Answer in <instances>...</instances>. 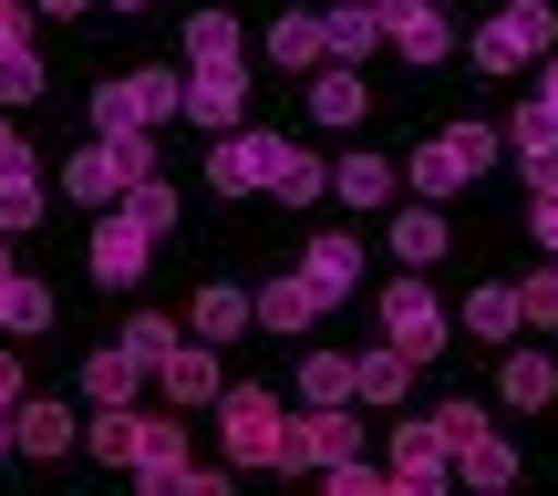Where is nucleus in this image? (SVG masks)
<instances>
[{
    "label": "nucleus",
    "mask_w": 558,
    "mask_h": 496,
    "mask_svg": "<svg viewBox=\"0 0 558 496\" xmlns=\"http://www.w3.org/2000/svg\"><path fill=\"white\" fill-rule=\"evenodd\" d=\"M218 435H228V465L239 476H300V424L279 414V394H259V383H228L218 394Z\"/></svg>",
    "instance_id": "nucleus-1"
},
{
    "label": "nucleus",
    "mask_w": 558,
    "mask_h": 496,
    "mask_svg": "<svg viewBox=\"0 0 558 496\" xmlns=\"http://www.w3.org/2000/svg\"><path fill=\"white\" fill-rule=\"evenodd\" d=\"M497 145H507L497 124H445V135H424V145H414V166H403V177H414L424 197L445 207V197H465V186L497 166Z\"/></svg>",
    "instance_id": "nucleus-2"
},
{
    "label": "nucleus",
    "mask_w": 558,
    "mask_h": 496,
    "mask_svg": "<svg viewBox=\"0 0 558 496\" xmlns=\"http://www.w3.org/2000/svg\"><path fill=\"white\" fill-rule=\"evenodd\" d=\"M135 177H156V145H145V135H94L73 166H62V197H83V207H114Z\"/></svg>",
    "instance_id": "nucleus-3"
},
{
    "label": "nucleus",
    "mask_w": 558,
    "mask_h": 496,
    "mask_svg": "<svg viewBox=\"0 0 558 496\" xmlns=\"http://www.w3.org/2000/svg\"><path fill=\"white\" fill-rule=\"evenodd\" d=\"M177 104H186V73H114L94 94V135H156Z\"/></svg>",
    "instance_id": "nucleus-4"
},
{
    "label": "nucleus",
    "mask_w": 558,
    "mask_h": 496,
    "mask_svg": "<svg viewBox=\"0 0 558 496\" xmlns=\"http://www.w3.org/2000/svg\"><path fill=\"white\" fill-rule=\"evenodd\" d=\"M465 52H476V73H518V62H548V52H558V11H548V0H507V11L486 21L476 41H465Z\"/></svg>",
    "instance_id": "nucleus-5"
},
{
    "label": "nucleus",
    "mask_w": 558,
    "mask_h": 496,
    "mask_svg": "<svg viewBox=\"0 0 558 496\" xmlns=\"http://www.w3.org/2000/svg\"><path fill=\"white\" fill-rule=\"evenodd\" d=\"M383 476H393V496H435L445 476H456V435H445V414H403Z\"/></svg>",
    "instance_id": "nucleus-6"
},
{
    "label": "nucleus",
    "mask_w": 558,
    "mask_h": 496,
    "mask_svg": "<svg viewBox=\"0 0 558 496\" xmlns=\"http://www.w3.org/2000/svg\"><path fill=\"white\" fill-rule=\"evenodd\" d=\"M383 341H393V352H414V362H435V352H445V300L424 290V269L383 279Z\"/></svg>",
    "instance_id": "nucleus-7"
},
{
    "label": "nucleus",
    "mask_w": 558,
    "mask_h": 496,
    "mask_svg": "<svg viewBox=\"0 0 558 496\" xmlns=\"http://www.w3.org/2000/svg\"><path fill=\"white\" fill-rule=\"evenodd\" d=\"M83 269H94L104 290H135V279L156 269V228H135L124 207H94V249H83Z\"/></svg>",
    "instance_id": "nucleus-8"
},
{
    "label": "nucleus",
    "mask_w": 558,
    "mask_h": 496,
    "mask_svg": "<svg viewBox=\"0 0 558 496\" xmlns=\"http://www.w3.org/2000/svg\"><path fill=\"white\" fill-rule=\"evenodd\" d=\"M186 124H207V135H228V124L248 114V52H228V62H186V104H177Z\"/></svg>",
    "instance_id": "nucleus-9"
},
{
    "label": "nucleus",
    "mask_w": 558,
    "mask_h": 496,
    "mask_svg": "<svg viewBox=\"0 0 558 496\" xmlns=\"http://www.w3.org/2000/svg\"><path fill=\"white\" fill-rule=\"evenodd\" d=\"M383 41L403 62H445L456 52V21H445V0H383Z\"/></svg>",
    "instance_id": "nucleus-10"
},
{
    "label": "nucleus",
    "mask_w": 558,
    "mask_h": 496,
    "mask_svg": "<svg viewBox=\"0 0 558 496\" xmlns=\"http://www.w3.org/2000/svg\"><path fill=\"white\" fill-rule=\"evenodd\" d=\"M269 156H279V135H239V124H228L218 156H207V186H218V197H269Z\"/></svg>",
    "instance_id": "nucleus-11"
},
{
    "label": "nucleus",
    "mask_w": 558,
    "mask_h": 496,
    "mask_svg": "<svg viewBox=\"0 0 558 496\" xmlns=\"http://www.w3.org/2000/svg\"><path fill=\"white\" fill-rule=\"evenodd\" d=\"M156 394L177 403V414H197V403H218L228 383H218V341H177V352L156 362Z\"/></svg>",
    "instance_id": "nucleus-12"
},
{
    "label": "nucleus",
    "mask_w": 558,
    "mask_h": 496,
    "mask_svg": "<svg viewBox=\"0 0 558 496\" xmlns=\"http://www.w3.org/2000/svg\"><path fill=\"white\" fill-rule=\"evenodd\" d=\"M300 104H311L320 124H341V135H352V124L373 114V83H362V62H311V94H300Z\"/></svg>",
    "instance_id": "nucleus-13"
},
{
    "label": "nucleus",
    "mask_w": 558,
    "mask_h": 496,
    "mask_svg": "<svg viewBox=\"0 0 558 496\" xmlns=\"http://www.w3.org/2000/svg\"><path fill=\"white\" fill-rule=\"evenodd\" d=\"M248 311H259L269 331H311V320L331 311V300L311 290V269H279V279H259V290H248Z\"/></svg>",
    "instance_id": "nucleus-14"
},
{
    "label": "nucleus",
    "mask_w": 558,
    "mask_h": 496,
    "mask_svg": "<svg viewBox=\"0 0 558 496\" xmlns=\"http://www.w3.org/2000/svg\"><path fill=\"white\" fill-rule=\"evenodd\" d=\"M11 445H21V456H62V445H83V414H73V403L21 394V403H11Z\"/></svg>",
    "instance_id": "nucleus-15"
},
{
    "label": "nucleus",
    "mask_w": 558,
    "mask_h": 496,
    "mask_svg": "<svg viewBox=\"0 0 558 496\" xmlns=\"http://www.w3.org/2000/svg\"><path fill=\"white\" fill-rule=\"evenodd\" d=\"M300 465H331V456H352V445H362V414H352V403H300Z\"/></svg>",
    "instance_id": "nucleus-16"
},
{
    "label": "nucleus",
    "mask_w": 558,
    "mask_h": 496,
    "mask_svg": "<svg viewBox=\"0 0 558 496\" xmlns=\"http://www.w3.org/2000/svg\"><path fill=\"white\" fill-rule=\"evenodd\" d=\"M393 186H403V166H393V156H373V145H352V156L331 166V197H341V207H362V218H373Z\"/></svg>",
    "instance_id": "nucleus-17"
},
{
    "label": "nucleus",
    "mask_w": 558,
    "mask_h": 496,
    "mask_svg": "<svg viewBox=\"0 0 558 496\" xmlns=\"http://www.w3.org/2000/svg\"><path fill=\"white\" fill-rule=\"evenodd\" d=\"M456 486H476V496H497V486H518V445H507L497 424H476V435L456 445Z\"/></svg>",
    "instance_id": "nucleus-18"
},
{
    "label": "nucleus",
    "mask_w": 558,
    "mask_h": 496,
    "mask_svg": "<svg viewBox=\"0 0 558 496\" xmlns=\"http://www.w3.org/2000/svg\"><path fill=\"white\" fill-rule=\"evenodd\" d=\"M41 207H52V197H41L32 156L11 145V156H0V239H32V228H41Z\"/></svg>",
    "instance_id": "nucleus-19"
},
{
    "label": "nucleus",
    "mask_w": 558,
    "mask_h": 496,
    "mask_svg": "<svg viewBox=\"0 0 558 496\" xmlns=\"http://www.w3.org/2000/svg\"><path fill=\"white\" fill-rule=\"evenodd\" d=\"M300 269H311V290H320V300H352V290H362V239H341V228H331V239L300 249Z\"/></svg>",
    "instance_id": "nucleus-20"
},
{
    "label": "nucleus",
    "mask_w": 558,
    "mask_h": 496,
    "mask_svg": "<svg viewBox=\"0 0 558 496\" xmlns=\"http://www.w3.org/2000/svg\"><path fill=\"white\" fill-rule=\"evenodd\" d=\"M259 52L279 62V73H311V62H331V41H320V11H279Z\"/></svg>",
    "instance_id": "nucleus-21"
},
{
    "label": "nucleus",
    "mask_w": 558,
    "mask_h": 496,
    "mask_svg": "<svg viewBox=\"0 0 558 496\" xmlns=\"http://www.w3.org/2000/svg\"><path fill=\"white\" fill-rule=\"evenodd\" d=\"M320 41H331V62H373V41H383V0H341V11H320Z\"/></svg>",
    "instance_id": "nucleus-22"
},
{
    "label": "nucleus",
    "mask_w": 558,
    "mask_h": 496,
    "mask_svg": "<svg viewBox=\"0 0 558 496\" xmlns=\"http://www.w3.org/2000/svg\"><path fill=\"white\" fill-rule=\"evenodd\" d=\"M497 394H507V414H548V403H558V362L548 352H507Z\"/></svg>",
    "instance_id": "nucleus-23"
},
{
    "label": "nucleus",
    "mask_w": 558,
    "mask_h": 496,
    "mask_svg": "<svg viewBox=\"0 0 558 496\" xmlns=\"http://www.w3.org/2000/svg\"><path fill=\"white\" fill-rule=\"evenodd\" d=\"M507 156L527 166V186H558V114H538V104H527V114L507 124Z\"/></svg>",
    "instance_id": "nucleus-24"
},
{
    "label": "nucleus",
    "mask_w": 558,
    "mask_h": 496,
    "mask_svg": "<svg viewBox=\"0 0 558 496\" xmlns=\"http://www.w3.org/2000/svg\"><path fill=\"white\" fill-rule=\"evenodd\" d=\"M145 383H156V373H145V362L124 352V341H114V352H94V362H83V403H135Z\"/></svg>",
    "instance_id": "nucleus-25"
},
{
    "label": "nucleus",
    "mask_w": 558,
    "mask_h": 496,
    "mask_svg": "<svg viewBox=\"0 0 558 496\" xmlns=\"http://www.w3.org/2000/svg\"><path fill=\"white\" fill-rule=\"evenodd\" d=\"M0 331H52V290L11 258H0Z\"/></svg>",
    "instance_id": "nucleus-26"
},
{
    "label": "nucleus",
    "mask_w": 558,
    "mask_h": 496,
    "mask_svg": "<svg viewBox=\"0 0 558 496\" xmlns=\"http://www.w3.org/2000/svg\"><path fill=\"white\" fill-rule=\"evenodd\" d=\"M465 331H476V341H518V331H527V311H518V279H486V290L465 300Z\"/></svg>",
    "instance_id": "nucleus-27"
},
{
    "label": "nucleus",
    "mask_w": 558,
    "mask_h": 496,
    "mask_svg": "<svg viewBox=\"0 0 558 496\" xmlns=\"http://www.w3.org/2000/svg\"><path fill=\"white\" fill-rule=\"evenodd\" d=\"M300 403H362L352 352H300Z\"/></svg>",
    "instance_id": "nucleus-28"
},
{
    "label": "nucleus",
    "mask_w": 558,
    "mask_h": 496,
    "mask_svg": "<svg viewBox=\"0 0 558 496\" xmlns=\"http://www.w3.org/2000/svg\"><path fill=\"white\" fill-rule=\"evenodd\" d=\"M393 258H403V269H435V258H445V207L435 197L393 218Z\"/></svg>",
    "instance_id": "nucleus-29"
},
{
    "label": "nucleus",
    "mask_w": 558,
    "mask_h": 496,
    "mask_svg": "<svg viewBox=\"0 0 558 496\" xmlns=\"http://www.w3.org/2000/svg\"><path fill=\"white\" fill-rule=\"evenodd\" d=\"M186 320H197V341H239V331H248L259 311H248V290H228V279H207V290H197V311H186Z\"/></svg>",
    "instance_id": "nucleus-30"
},
{
    "label": "nucleus",
    "mask_w": 558,
    "mask_h": 496,
    "mask_svg": "<svg viewBox=\"0 0 558 496\" xmlns=\"http://www.w3.org/2000/svg\"><path fill=\"white\" fill-rule=\"evenodd\" d=\"M320 186H331V166H320V156H300V145H279V156H269V197L279 207H311Z\"/></svg>",
    "instance_id": "nucleus-31"
},
{
    "label": "nucleus",
    "mask_w": 558,
    "mask_h": 496,
    "mask_svg": "<svg viewBox=\"0 0 558 496\" xmlns=\"http://www.w3.org/2000/svg\"><path fill=\"white\" fill-rule=\"evenodd\" d=\"M352 373H362V403H403V383H414V352L373 341V352H352Z\"/></svg>",
    "instance_id": "nucleus-32"
},
{
    "label": "nucleus",
    "mask_w": 558,
    "mask_h": 496,
    "mask_svg": "<svg viewBox=\"0 0 558 496\" xmlns=\"http://www.w3.org/2000/svg\"><path fill=\"white\" fill-rule=\"evenodd\" d=\"M177 456H186V414L177 403H166V414L135 403V465H177ZM135 465H124V476H135Z\"/></svg>",
    "instance_id": "nucleus-33"
},
{
    "label": "nucleus",
    "mask_w": 558,
    "mask_h": 496,
    "mask_svg": "<svg viewBox=\"0 0 558 496\" xmlns=\"http://www.w3.org/2000/svg\"><path fill=\"white\" fill-rule=\"evenodd\" d=\"M228 52H248L239 11H186V62H228Z\"/></svg>",
    "instance_id": "nucleus-34"
},
{
    "label": "nucleus",
    "mask_w": 558,
    "mask_h": 496,
    "mask_svg": "<svg viewBox=\"0 0 558 496\" xmlns=\"http://www.w3.org/2000/svg\"><path fill=\"white\" fill-rule=\"evenodd\" d=\"M124 218H135V228H156V239H166V228H177V186H166V177H135V186H124Z\"/></svg>",
    "instance_id": "nucleus-35"
},
{
    "label": "nucleus",
    "mask_w": 558,
    "mask_h": 496,
    "mask_svg": "<svg viewBox=\"0 0 558 496\" xmlns=\"http://www.w3.org/2000/svg\"><path fill=\"white\" fill-rule=\"evenodd\" d=\"M177 341H186V331H177V320H166V311H135V320H124V352H135L145 373H156V362L177 352Z\"/></svg>",
    "instance_id": "nucleus-36"
},
{
    "label": "nucleus",
    "mask_w": 558,
    "mask_h": 496,
    "mask_svg": "<svg viewBox=\"0 0 558 496\" xmlns=\"http://www.w3.org/2000/svg\"><path fill=\"white\" fill-rule=\"evenodd\" d=\"M518 311H527V331H558V258H538L518 279Z\"/></svg>",
    "instance_id": "nucleus-37"
},
{
    "label": "nucleus",
    "mask_w": 558,
    "mask_h": 496,
    "mask_svg": "<svg viewBox=\"0 0 558 496\" xmlns=\"http://www.w3.org/2000/svg\"><path fill=\"white\" fill-rule=\"evenodd\" d=\"M311 476L331 486V496H383V486H393L383 465H362V445H352V456H331V465H311Z\"/></svg>",
    "instance_id": "nucleus-38"
},
{
    "label": "nucleus",
    "mask_w": 558,
    "mask_h": 496,
    "mask_svg": "<svg viewBox=\"0 0 558 496\" xmlns=\"http://www.w3.org/2000/svg\"><path fill=\"white\" fill-rule=\"evenodd\" d=\"M0 104H11V114H32V104H41V62H32V41H21V52H0Z\"/></svg>",
    "instance_id": "nucleus-39"
},
{
    "label": "nucleus",
    "mask_w": 558,
    "mask_h": 496,
    "mask_svg": "<svg viewBox=\"0 0 558 496\" xmlns=\"http://www.w3.org/2000/svg\"><path fill=\"white\" fill-rule=\"evenodd\" d=\"M527 239H538V258H558V186L527 197Z\"/></svg>",
    "instance_id": "nucleus-40"
},
{
    "label": "nucleus",
    "mask_w": 558,
    "mask_h": 496,
    "mask_svg": "<svg viewBox=\"0 0 558 496\" xmlns=\"http://www.w3.org/2000/svg\"><path fill=\"white\" fill-rule=\"evenodd\" d=\"M32 41V0H0V52H21Z\"/></svg>",
    "instance_id": "nucleus-41"
},
{
    "label": "nucleus",
    "mask_w": 558,
    "mask_h": 496,
    "mask_svg": "<svg viewBox=\"0 0 558 496\" xmlns=\"http://www.w3.org/2000/svg\"><path fill=\"white\" fill-rule=\"evenodd\" d=\"M11 403H21V362L0 352V424H11Z\"/></svg>",
    "instance_id": "nucleus-42"
},
{
    "label": "nucleus",
    "mask_w": 558,
    "mask_h": 496,
    "mask_svg": "<svg viewBox=\"0 0 558 496\" xmlns=\"http://www.w3.org/2000/svg\"><path fill=\"white\" fill-rule=\"evenodd\" d=\"M527 104H538V114H558V62H538V94H527Z\"/></svg>",
    "instance_id": "nucleus-43"
},
{
    "label": "nucleus",
    "mask_w": 558,
    "mask_h": 496,
    "mask_svg": "<svg viewBox=\"0 0 558 496\" xmlns=\"http://www.w3.org/2000/svg\"><path fill=\"white\" fill-rule=\"evenodd\" d=\"M41 11H62V21H83V11H94V0H41Z\"/></svg>",
    "instance_id": "nucleus-44"
},
{
    "label": "nucleus",
    "mask_w": 558,
    "mask_h": 496,
    "mask_svg": "<svg viewBox=\"0 0 558 496\" xmlns=\"http://www.w3.org/2000/svg\"><path fill=\"white\" fill-rule=\"evenodd\" d=\"M11 145H21V135H11V104H0V156H11Z\"/></svg>",
    "instance_id": "nucleus-45"
},
{
    "label": "nucleus",
    "mask_w": 558,
    "mask_h": 496,
    "mask_svg": "<svg viewBox=\"0 0 558 496\" xmlns=\"http://www.w3.org/2000/svg\"><path fill=\"white\" fill-rule=\"evenodd\" d=\"M104 11H145V0H104Z\"/></svg>",
    "instance_id": "nucleus-46"
},
{
    "label": "nucleus",
    "mask_w": 558,
    "mask_h": 496,
    "mask_svg": "<svg viewBox=\"0 0 558 496\" xmlns=\"http://www.w3.org/2000/svg\"><path fill=\"white\" fill-rule=\"evenodd\" d=\"M0 445H11V424H0Z\"/></svg>",
    "instance_id": "nucleus-47"
},
{
    "label": "nucleus",
    "mask_w": 558,
    "mask_h": 496,
    "mask_svg": "<svg viewBox=\"0 0 558 496\" xmlns=\"http://www.w3.org/2000/svg\"><path fill=\"white\" fill-rule=\"evenodd\" d=\"M0 258H11V239H0Z\"/></svg>",
    "instance_id": "nucleus-48"
}]
</instances>
